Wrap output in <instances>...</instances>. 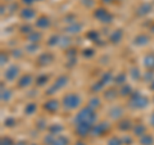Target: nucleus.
Returning a JSON list of instances; mask_svg holds the SVG:
<instances>
[{
  "mask_svg": "<svg viewBox=\"0 0 154 145\" xmlns=\"http://www.w3.org/2000/svg\"><path fill=\"white\" fill-rule=\"evenodd\" d=\"M25 2H27V3H31V2H32V0H25Z\"/></svg>",
  "mask_w": 154,
  "mask_h": 145,
  "instance_id": "f257e3e1",
  "label": "nucleus"
}]
</instances>
